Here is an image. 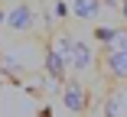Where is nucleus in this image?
Instances as JSON below:
<instances>
[{
    "mask_svg": "<svg viewBox=\"0 0 127 117\" xmlns=\"http://www.w3.org/2000/svg\"><path fill=\"white\" fill-rule=\"evenodd\" d=\"M0 23H7V13H0Z\"/></svg>",
    "mask_w": 127,
    "mask_h": 117,
    "instance_id": "11",
    "label": "nucleus"
},
{
    "mask_svg": "<svg viewBox=\"0 0 127 117\" xmlns=\"http://www.w3.org/2000/svg\"><path fill=\"white\" fill-rule=\"evenodd\" d=\"M101 72H104V78H111L114 85L127 81V49H104Z\"/></svg>",
    "mask_w": 127,
    "mask_h": 117,
    "instance_id": "3",
    "label": "nucleus"
},
{
    "mask_svg": "<svg viewBox=\"0 0 127 117\" xmlns=\"http://www.w3.org/2000/svg\"><path fill=\"white\" fill-rule=\"evenodd\" d=\"M52 46H59V49L65 52L68 68H72V72H78V75L91 72V68L98 65V59H95V52H91V46H88L85 39H75V36H59Z\"/></svg>",
    "mask_w": 127,
    "mask_h": 117,
    "instance_id": "1",
    "label": "nucleus"
},
{
    "mask_svg": "<svg viewBox=\"0 0 127 117\" xmlns=\"http://www.w3.org/2000/svg\"><path fill=\"white\" fill-rule=\"evenodd\" d=\"M114 29H117V26H98V29H95V39H98L101 46H104V42L114 36Z\"/></svg>",
    "mask_w": 127,
    "mask_h": 117,
    "instance_id": "8",
    "label": "nucleus"
},
{
    "mask_svg": "<svg viewBox=\"0 0 127 117\" xmlns=\"http://www.w3.org/2000/svg\"><path fill=\"white\" fill-rule=\"evenodd\" d=\"M46 75L52 78V85L65 81V75H68V59L59 46H49V52H46Z\"/></svg>",
    "mask_w": 127,
    "mask_h": 117,
    "instance_id": "5",
    "label": "nucleus"
},
{
    "mask_svg": "<svg viewBox=\"0 0 127 117\" xmlns=\"http://www.w3.org/2000/svg\"><path fill=\"white\" fill-rule=\"evenodd\" d=\"M101 7H104V0H75V3H72V16L95 20V16L101 13Z\"/></svg>",
    "mask_w": 127,
    "mask_h": 117,
    "instance_id": "7",
    "label": "nucleus"
},
{
    "mask_svg": "<svg viewBox=\"0 0 127 117\" xmlns=\"http://www.w3.org/2000/svg\"><path fill=\"white\" fill-rule=\"evenodd\" d=\"M33 23H36V13H33L30 3H16V7L7 13V26H10L13 33H26V29H33Z\"/></svg>",
    "mask_w": 127,
    "mask_h": 117,
    "instance_id": "6",
    "label": "nucleus"
},
{
    "mask_svg": "<svg viewBox=\"0 0 127 117\" xmlns=\"http://www.w3.org/2000/svg\"><path fill=\"white\" fill-rule=\"evenodd\" d=\"M101 114H108V117H127V81H117V88H111L104 94Z\"/></svg>",
    "mask_w": 127,
    "mask_h": 117,
    "instance_id": "4",
    "label": "nucleus"
},
{
    "mask_svg": "<svg viewBox=\"0 0 127 117\" xmlns=\"http://www.w3.org/2000/svg\"><path fill=\"white\" fill-rule=\"evenodd\" d=\"M62 104H65V111L68 114H85L88 111V88H85V81H78V78H65V85H62Z\"/></svg>",
    "mask_w": 127,
    "mask_h": 117,
    "instance_id": "2",
    "label": "nucleus"
},
{
    "mask_svg": "<svg viewBox=\"0 0 127 117\" xmlns=\"http://www.w3.org/2000/svg\"><path fill=\"white\" fill-rule=\"evenodd\" d=\"M121 13H124V20H127V0H121Z\"/></svg>",
    "mask_w": 127,
    "mask_h": 117,
    "instance_id": "10",
    "label": "nucleus"
},
{
    "mask_svg": "<svg viewBox=\"0 0 127 117\" xmlns=\"http://www.w3.org/2000/svg\"><path fill=\"white\" fill-rule=\"evenodd\" d=\"M52 10H56V16H59V20H62V16L68 13V10H65V3H59V0H56V3H52Z\"/></svg>",
    "mask_w": 127,
    "mask_h": 117,
    "instance_id": "9",
    "label": "nucleus"
}]
</instances>
